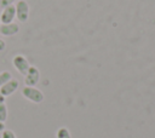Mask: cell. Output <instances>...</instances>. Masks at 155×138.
Masks as SVG:
<instances>
[{
  "label": "cell",
  "instance_id": "obj_1",
  "mask_svg": "<svg viewBox=\"0 0 155 138\" xmlns=\"http://www.w3.org/2000/svg\"><path fill=\"white\" fill-rule=\"evenodd\" d=\"M22 94L24 98H27L28 100L33 102V103H41L44 100V93L38 90L36 87H30V86H24L22 88Z\"/></svg>",
  "mask_w": 155,
  "mask_h": 138
},
{
  "label": "cell",
  "instance_id": "obj_2",
  "mask_svg": "<svg viewBox=\"0 0 155 138\" xmlns=\"http://www.w3.org/2000/svg\"><path fill=\"white\" fill-rule=\"evenodd\" d=\"M16 7V18L24 23L28 21V17H29V5L25 0H18L15 5Z\"/></svg>",
  "mask_w": 155,
  "mask_h": 138
},
{
  "label": "cell",
  "instance_id": "obj_3",
  "mask_svg": "<svg viewBox=\"0 0 155 138\" xmlns=\"http://www.w3.org/2000/svg\"><path fill=\"white\" fill-rule=\"evenodd\" d=\"M12 64H13V67L16 68V70H17L21 75H23V76L27 74V71H28V69H29V67H30L28 59H27L24 56H22V54L15 56L13 59H12Z\"/></svg>",
  "mask_w": 155,
  "mask_h": 138
},
{
  "label": "cell",
  "instance_id": "obj_4",
  "mask_svg": "<svg viewBox=\"0 0 155 138\" xmlns=\"http://www.w3.org/2000/svg\"><path fill=\"white\" fill-rule=\"evenodd\" d=\"M39 79H40V71L34 65H30L27 74L24 75V84L25 86H30V87H34L38 82H39Z\"/></svg>",
  "mask_w": 155,
  "mask_h": 138
},
{
  "label": "cell",
  "instance_id": "obj_5",
  "mask_svg": "<svg viewBox=\"0 0 155 138\" xmlns=\"http://www.w3.org/2000/svg\"><path fill=\"white\" fill-rule=\"evenodd\" d=\"M18 86H19L18 80L12 77L11 80H8L5 85H2L0 87V92H1V94L4 97H8V96H11L12 93H15L18 90Z\"/></svg>",
  "mask_w": 155,
  "mask_h": 138
},
{
  "label": "cell",
  "instance_id": "obj_6",
  "mask_svg": "<svg viewBox=\"0 0 155 138\" xmlns=\"http://www.w3.org/2000/svg\"><path fill=\"white\" fill-rule=\"evenodd\" d=\"M15 17H16V7H15V5H11V6L4 7V10L0 15V22L2 24L11 23V22H13Z\"/></svg>",
  "mask_w": 155,
  "mask_h": 138
},
{
  "label": "cell",
  "instance_id": "obj_7",
  "mask_svg": "<svg viewBox=\"0 0 155 138\" xmlns=\"http://www.w3.org/2000/svg\"><path fill=\"white\" fill-rule=\"evenodd\" d=\"M19 31V25L17 23H6L0 25V34L2 36H12Z\"/></svg>",
  "mask_w": 155,
  "mask_h": 138
},
{
  "label": "cell",
  "instance_id": "obj_8",
  "mask_svg": "<svg viewBox=\"0 0 155 138\" xmlns=\"http://www.w3.org/2000/svg\"><path fill=\"white\" fill-rule=\"evenodd\" d=\"M56 137L57 138H71L70 136V132L67 127H59L57 130V133H56Z\"/></svg>",
  "mask_w": 155,
  "mask_h": 138
},
{
  "label": "cell",
  "instance_id": "obj_9",
  "mask_svg": "<svg viewBox=\"0 0 155 138\" xmlns=\"http://www.w3.org/2000/svg\"><path fill=\"white\" fill-rule=\"evenodd\" d=\"M12 79V74L10 73V71H7V70H4V71H1L0 73V87L2 86V85H5L8 80H11Z\"/></svg>",
  "mask_w": 155,
  "mask_h": 138
},
{
  "label": "cell",
  "instance_id": "obj_10",
  "mask_svg": "<svg viewBox=\"0 0 155 138\" xmlns=\"http://www.w3.org/2000/svg\"><path fill=\"white\" fill-rule=\"evenodd\" d=\"M7 120V107L5 103H0V121L5 122Z\"/></svg>",
  "mask_w": 155,
  "mask_h": 138
},
{
  "label": "cell",
  "instance_id": "obj_11",
  "mask_svg": "<svg viewBox=\"0 0 155 138\" xmlns=\"http://www.w3.org/2000/svg\"><path fill=\"white\" fill-rule=\"evenodd\" d=\"M1 138H17L15 132L11 130H4L1 132Z\"/></svg>",
  "mask_w": 155,
  "mask_h": 138
},
{
  "label": "cell",
  "instance_id": "obj_12",
  "mask_svg": "<svg viewBox=\"0 0 155 138\" xmlns=\"http://www.w3.org/2000/svg\"><path fill=\"white\" fill-rule=\"evenodd\" d=\"M15 1H16V0H0V5H1L2 7H7V6L13 5Z\"/></svg>",
  "mask_w": 155,
  "mask_h": 138
},
{
  "label": "cell",
  "instance_id": "obj_13",
  "mask_svg": "<svg viewBox=\"0 0 155 138\" xmlns=\"http://www.w3.org/2000/svg\"><path fill=\"white\" fill-rule=\"evenodd\" d=\"M5 41L2 40V39H0V51H2V50H5Z\"/></svg>",
  "mask_w": 155,
  "mask_h": 138
},
{
  "label": "cell",
  "instance_id": "obj_14",
  "mask_svg": "<svg viewBox=\"0 0 155 138\" xmlns=\"http://www.w3.org/2000/svg\"><path fill=\"white\" fill-rule=\"evenodd\" d=\"M5 130V122H1L0 121V132H2Z\"/></svg>",
  "mask_w": 155,
  "mask_h": 138
},
{
  "label": "cell",
  "instance_id": "obj_15",
  "mask_svg": "<svg viewBox=\"0 0 155 138\" xmlns=\"http://www.w3.org/2000/svg\"><path fill=\"white\" fill-rule=\"evenodd\" d=\"M5 102V97L1 94V92H0V103H4Z\"/></svg>",
  "mask_w": 155,
  "mask_h": 138
},
{
  "label": "cell",
  "instance_id": "obj_16",
  "mask_svg": "<svg viewBox=\"0 0 155 138\" xmlns=\"http://www.w3.org/2000/svg\"><path fill=\"white\" fill-rule=\"evenodd\" d=\"M0 25H1V22H0Z\"/></svg>",
  "mask_w": 155,
  "mask_h": 138
}]
</instances>
